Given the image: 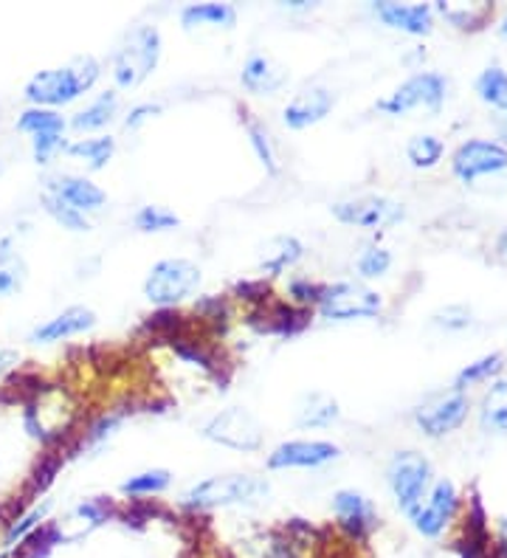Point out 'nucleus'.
Returning a JSON list of instances; mask_svg holds the SVG:
<instances>
[{
  "label": "nucleus",
  "mask_w": 507,
  "mask_h": 558,
  "mask_svg": "<svg viewBox=\"0 0 507 558\" xmlns=\"http://www.w3.org/2000/svg\"><path fill=\"white\" fill-rule=\"evenodd\" d=\"M17 361H21V355L14 353V350H0V378H3Z\"/></svg>",
  "instance_id": "obj_47"
},
{
  "label": "nucleus",
  "mask_w": 507,
  "mask_h": 558,
  "mask_svg": "<svg viewBox=\"0 0 507 558\" xmlns=\"http://www.w3.org/2000/svg\"><path fill=\"white\" fill-rule=\"evenodd\" d=\"M494 122H496V133H499V138H502L499 144H505V147H507V108L496 110Z\"/></svg>",
  "instance_id": "obj_48"
},
{
  "label": "nucleus",
  "mask_w": 507,
  "mask_h": 558,
  "mask_svg": "<svg viewBox=\"0 0 507 558\" xmlns=\"http://www.w3.org/2000/svg\"><path fill=\"white\" fill-rule=\"evenodd\" d=\"M393 268V252L384 245H370L355 259V271L361 279H378Z\"/></svg>",
  "instance_id": "obj_38"
},
{
  "label": "nucleus",
  "mask_w": 507,
  "mask_h": 558,
  "mask_svg": "<svg viewBox=\"0 0 507 558\" xmlns=\"http://www.w3.org/2000/svg\"><path fill=\"white\" fill-rule=\"evenodd\" d=\"M201 435L215 446H224L231 451H243V454H254L263 449L265 429L257 415H251L243 407H229L224 412L212 415L209 421L201 426Z\"/></svg>",
  "instance_id": "obj_7"
},
{
  "label": "nucleus",
  "mask_w": 507,
  "mask_h": 558,
  "mask_svg": "<svg viewBox=\"0 0 507 558\" xmlns=\"http://www.w3.org/2000/svg\"><path fill=\"white\" fill-rule=\"evenodd\" d=\"M268 480L254 474H217V477L201 480L183 494V505L190 511H215V508H231V505H254L268 497Z\"/></svg>",
  "instance_id": "obj_2"
},
{
  "label": "nucleus",
  "mask_w": 507,
  "mask_h": 558,
  "mask_svg": "<svg viewBox=\"0 0 507 558\" xmlns=\"http://www.w3.org/2000/svg\"><path fill=\"white\" fill-rule=\"evenodd\" d=\"M499 35L507 37V14H505V17H502V23H499Z\"/></svg>",
  "instance_id": "obj_50"
},
{
  "label": "nucleus",
  "mask_w": 507,
  "mask_h": 558,
  "mask_svg": "<svg viewBox=\"0 0 507 558\" xmlns=\"http://www.w3.org/2000/svg\"><path fill=\"white\" fill-rule=\"evenodd\" d=\"M451 170L466 184H473L485 175H499L507 170V147L487 138H468L454 150Z\"/></svg>",
  "instance_id": "obj_11"
},
{
  "label": "nucleus",
  "mask_w": 507,
  "mask_h": 558,
  "mask_svg": "<svg viewBox=\"0 0 507 558\" xmlns=\"http://www.w3.org/2000/svg\"><path fill=\"white\" fill-rule=\"evenodd\" d=\"M460 511V490L451 480H437L428 490V502L420 505L412 517L414 531L426 538H439Z\"/></svg>",
  "instance_id": "obj_12"
},
{
  "label": "nucleus",
  "mask_w": 507,
  "mask_h": 558,
  "mask_svg": "<svg viewBox=\"0 0 507 558\" xmlns=\"http://www.w3.org/2000/svg\"><path fill=\"white\" fill-rule=\"evenodd\" d=\"M135 229L144 234H158V232H172L181 226V218L176 211L164 209V206H142L135 211Z\"/></svg>",
  "instance_id": "obj_35"
},
{
  "label": "nucleus",
  "mask_w": 507,
  "mask_h": 558,
  "mask_svg": "<svg viewBox=\"0 0 507 558\" xmlns=\"http://www.w3.org/2000/svg\"><path fill=\"white\" fill-rule=\"evenodd\" d=\"M491 558H507V519H499L496 527V545L491 550Z\"/></svg>",
  "instance_id": "obj_46"
},
{
  "label": "nucleus",
  "mask_w": 507,
  "mask_h": 558,
  "mask_svg": "<svg viewBox=\"0 0 507 558\" xmlns=\"http://www.w3.org/2000/svg\"><path fill=\"white\" fill-rule=\"evenodd\" d=\"M172 483V474L167 469H153V471H142V474H133V477L124 480L119 485L124 497H158L164 490L169 488Z\"/></svg>",
  "instance_id": "obj_31"
},
{
  "label": "nucleus",
  "mask_w": 507,
  "mask_h": 558,
  "mask_svg": "<svg viewBox=\"0 0 507 558\" xmlns=\"http://www.w3.org/2000/svg\"><path fill=\"white\" fill-rule=\"evenodd\" d=\"M333 513H336L338 527L352 538V542H366L378 527V511L370 497L359 490H338L333 497Z\"/></svg>",
  "instance_id": "obj_14"
},
{
  "label": "nucleus",
  "mask_w": 507,
  "mask_h": 558,
  "mask_svg": "<svg viewBox=\"0 0 507 558\" xmlns=\"http://www.w3.org/2000/svg\"><path fill=\"white\" fill-rule=\"evenodd\" d=\"M46 513H48V505H43V508H34V511H28L26 517L9 522V531H7V536H3V547H7V550H12V547H17L21 542H26V538L32 536L37 527H43V519H46Z\"/></svg>",
  "instance_id": "obj_40"
},
{
  "label": "nucleus",
  "mask_w": 507,
  "mask_h": 558,
  "mask_svg": "<svg viewBox=\"0 0 507 558\" xmlns=\"http://www.w3.org/2000/svg\"><path fill=\"white\" fill-rule=\"evenodd\" d=\"M437 12L460 32H480L487 26L491 14H494V3H473V7H451L446 0H439Z\"/></svg>",
  "instance_id": "obj_27"
},
{
  "label": "nucleus",
  "mask_w": 507,
  "mask_h": 558,
  "mask_svg": "<svg viewBox=\"0 0 507 558\" xmlns=\"http://www.w3.org/2000/svg\"><path fill=\"white\" fill-rule=\"evenodd\" d=\"M240 82H243V88L251 90V94L270 96L288 85V71H285L274 57L251 54L249 60L243 62Z\"/></svg>",
  "instance_id": "obj_21"
},
{
  "label": "nucleus",
  "mask_w": 507,
  "mask_h": 558,
  "mask_svg": "<svg viewBox=\"0 0 507 558\" xmlns=\"http://www.w3.org/2000/svg\"><path fill=\"white\" fill-rule=\"evenodd\" d=\"M65 153L74 158H82V161L88 163L90 170H101L105 163L113 158L116 153V142L110 136H99V138H80L74 144H65Z\"/></svg>",
  "instance_id": "obj_30"
},
{
  "label": "nucleus",
  "mask_w": 507,
  "mask_h": 558,
  "mask_svg": "<svg viewBox=\"0 0 507 558\" xmlns=\"http://www.w3.org/2000/svg\"><path fill=\"white\" fill-rule=\"evenodd\" d=\"M119 113V94L116 90H105L88 105L85 110H80L74 119H71V128L80 130V133H90V130L108 128L113 122V117Z\"/></svg>",
  "instance_id": "obj_26"
},
{
  "label": "nucleus",
  "mask_w": 507,
  "mask_h": 558,
  "mask_svg": "<svg viewBox=\"0 0 507 558\" xmlns=\"http://www.w3.org/2000/svg\"><path fill=\"white\" fill-rule=\"evenodd\" d=\"M338 417H341L338 401L327 392H304L297 403V412H293L299 429H327Z\"/></svg>",
  "instance_id": "obj_22"
},
{
  "label": "nucleus",
  "mask_w": 507,
  "mask_h": 558,
  "mask_svg": "<svg viewBox=\"0 0 507 558\" xmlns=\"http://www.w3.org/2000/svg\"><path fill=\"white\" fill-rule=\"evenodd\" d=\"M446 76L437 74V71H423V74L409 76L403 85H398V88L386 96V99H381L375 108H378L381 113H386V117H403V113L418 108L437 113V110L443 108V102H446Z\"/></svg>",
  "instance_id": "obj_8"
},
{
  "label": "nucleus",
  "mask_w": 507,
  "mask_h": 558,
  "mask_svg": "<svg viewBox=\"0 0 507 558\" xmlns=\"http://www.w3.org/2000/svg\"><path fill=\"white\" fill-rule=\"evenodd\" d=\"M65 119L57 113V110L48 108H28L23 110L21 119H17V130L28 133V136H43V133H65Z\"/></svg>",
  "instance_id": "obj_33"
},
{
  "label": "nucleus",
  "mask_w": 507,
  "mask_h": 558,
  "mask_svg": "<svg viewBox=\"0 0 507 558\" xmlns=\"http://www.w3.org/2000/svg\"><path fill=\"white\" fill-rule=\"evenodd\" d=\"M432 322L437 327H443V330H468L473 325V314L471 307L466 305H448L443 311H437L432 316Z\"/></svg>",
  "instance_id": "obj_41"
},
{
  "label": "nucleus",
  "mask_w": 507,
  "mask_h": 558,
  "mask_svg": "<svg viewBox=\"0 0 507 558\" xmlns=\"http://www.w3.org/2000/svg\"><path fill=\"white\" fill-rule=\"evenodd\" d=\"M496 257L507 263V232H502L499 240H496Z\"/></svg>",
  "instance_id": "obj_49"
},
{
  "label": "nucleus",
  "mask_w": 507,
  "mask_h": 558,
  "mask_svg": "<svg viewBox=\"0 0 507 558\" xmlns=\"http://www.w3.org/2000/svg\"><path fill=\"white\" fill-rule=\"evenodd\" d=\"M43 192H51L57 195L60 201H65L71 209L82 211L85 218L88 215H96L108 206V195L101 186H96L90 178H82V175H51L46 178V190Z\"/></svg>",
  "instance_id": "obj_15"
},
{
  "label": "nucleus",
  "mask_w": 507,
  "mask_h": 558,
  "mask_svg": "<svg viewBox=\"0 0 507 558\" xmlns=\"http://www.w3.org/2000/svg\"><path fill=\"white\" fill-rule=\"evenodd\" d=\"M432 477V463H428V457L420 454V451H398V454L389 460V465H386V483L393 488L398 508L409 519L418 513L423 499L428 497Z\"/></svg>",
  "instance_id": "obj_4"
},
{
  "label": "nucleus",
  "mask_w": 507,
  "mask_h": 558,
  "mask_svg": "<svg viewBox=\"0 0 507 558\" xmlns=\"http://www.w3.org/2000/svg\"><path fill=\"white\" fill-rule=\"evenodd\" d=\"M341 460V449L330 440H288L279 442L277 449L270 451L265 465L270 471H288V469H322Z\"/></svg>",
  "instance_id": "obj_13"
},
{
  "label": "nucleus",
  "mask_w": 507,
  "mask_h": 558,
  "mask_svg": "<svg viewBox=\"0 0 507 558\" xmlns=\"http://www.w3.org/2000/svg\"><path fill=\"white\" fill-rule=\"evenodd\" d=\"M330 211L338 223L370 229V232L389 229V226H398L400 220H406V206L395 198H386V195H361V198L338 201Z\"/></svg>",
  "instance_id": "obj_9"
},
{
  "label": "nucleus",
  "mask_w": 507,
  "mask_h": 558,
  "mask_svg": "<svg viewBox=\"0 0 507 558\" xmlns=\"http://www.w3.org/2000/svg\"><path fill=\"white\" fill-rule=\"evenodd\" d=\"M124 423V412H108V415H101L99 421L90 423V429L85 432V440H82V449L85 451H99L116 432L122 429Z\"/></svg>",
  "instance_id": "obj_37"
},
{
  "label": "nucleus",
  "mask_w": 507,
  "mask_h": 558,
  "mask_svg": "<svg viewBox=\"0 0 507 558\" xmlns=\"http://www.w3.org/2000/svg\"><path fill=\"white\" fill-rule=\"evenodd\" d=\"M181 26L186 32H195V28H234L237 9L231 3H190L181 12Z\"/></svg>",
  "instance_id": "obj_25"
},
{
  "label": "nucleus",
  "mask_w": 507,
  "mask_h": 558,
  "mask_svg": "<svg viewBox=\"0 0 507 558\" xmlns=\"http://www.w3.org/2000/svg\"><path fill=\"white\" fill-rule=\"evenodd\" d=\"M161 105L158 102H144V105H135V108H130L128 119H124V128L128 130H138L142 124H147L153 117H161Z\"/></svg>",
  "instance_id": "obj_44"
},
{
  "label": "nucleus",
  "mask_w": 507,
  "mask_h": 558,
  "mask_svg": "<svg viewBox=\"0 0 507 558\" xmlns=\"http://www.w3.org/2000/svg\"><path fill=\"white\" fill-rule=\"evenodd\" d=\"M237 293L243 296V300H251V302H263L268 300V286H265V279L263 282H240L237 286Z\"/></svg>",
  "instance_id": "obj_45"
},
{
  "label": "nucleus",
  "mask_w": 507,
  "mask_h": 558,
  "mask_svg": "<svg viewBox=\"0 0 507 558\" xmlns=\"http://www.w3.org/2000/svg\"><path fill=\"white\" fill-rule=\"evenodd\" d=\"M322 291H325V286H318V282H313V279L307 277H293L291 282H288V293H291V300L297 302L299 307L318 305Z\"/></svg>",
  "instance_id": "obj_42"
},
{
  "label": "nucleus",
  "mask_w": 507,
  "mask_h": 558,
  "mask_svg": "<svg viewBox=\"0 0 507 558\" xmlns=\"http://www.w3.org/2000/svg\"><path fill=\"white\" fill-rule=\"evenodd\" d=\"M245 133H249L251 147H254V153H257V158L263 161L265 170H268L270 175H277V153H274V142H270L268 130L259 122H254V119H245Z\"/></svg>",
  "instance_id": "obj_39"
},
{
  "label": "nucleus",
  "mask_w": 507,
  "mask_h": 558,
  "mask_svg": "<svg viewBox=\"0 0 507 558\" xmlns=\"http://www.w3.org/2000/svg\"><path fill=\"white\" fill-rule=\"evenodd\" d=\"M372 12L389 28H398L406 35L426 37L434 28V12L426 3H395V0H378L372 3Z\"/></svg>",
  "instance_id": "obj_17"
},
{
  "label": "nucleus",
  "mask_w": 507,
  "mask_h": 558,
  "mask_svg": "<svg viewBox=\"0 0 507 558\" xmlns=\"http://www.w3.org/2000/svg\"><path fill=\"white\" fill-rule=\"evenodd\" d=\"M201 266H195L192 259L167 257L149 268L144 279V296L158 307H176L183 300H190L201 286Z\"/></svg>",
  "instance_id": "obj_5"
},
{
  "label": "nucleus",
  "mask_w": 507,
  "mask_h": 558,
  "mask_svg": "<svg viewBox=\"0 0 507 558\" xmlns=\"http://www.w3.org/2000/svg\"><path fill=\"white\" fill-rule=\"evenodd\" d=\"M161 62V32L156 26H138L124 35L116 48L110 74L122 90L138 88Z\"/></svg>",
  "instance_id": "obj_3"
},
{
  "label": "nucleus",
  "mask_w": 507,
  "mask_h": 558,
  "mask_svg": "<svg viewBox=\"0 0 507 558\" xmlns=\"http://www.w3.org/2000/svg\"><path fill=\"white\" fill-rule=\"evenodd\" d=\"M40 201H43V209H46L48 215L62 226V229H68V232H90V220L85 218L82 211L71 209L65 201H60L57 195H51V192H43Z\"/></svg>",
  "instance_id": "obj_36"
},
{
  "label": "nucleus",
  "mask_w": 507,
  "mask_h": 558,
  "mask_svg": "<svg viewBox=\"0 0 507 558\" xmlns=\"http://www.w3.org/2000/svg\"><path fill=\"white\" fill-rule=\"evenodd\" d=\"M443 153H446V144L439 142L437 136H432V133H420V136H412L409 144H406V158L418 170H432V167H437L443 161Z\"/></svg>",
  "instance_id": "obj_32"
},
{
  "label": "nucleus",
  "mask_w": 507,
  "mask_h": 558,
  "mask_svg": "<svg viewBox=\"0 0 507 558\" xmlns=\"http://www.w3.org/2000/svg\"><path fill=\"white\" fill-rule=\"evenodd\" d=\"M473 88H476V96H480L482 102L491 105L494 110L507 108V71L502 69V65H487V69L476 76Z\"/></svg>",
  "instance_id": "obj_28"
},
{
  "label": "nucleus",
  "mask_w": 507,
  "mask_h": 558,
  "mask_svg": "<svg viewBox=\"0 0 507 558\" xmlns=\"http://www.w3.org/2000/svg\"><path fill=\"white\" fill-rule=\"evenodd\" d=\"M302 257H304L302 240L293 238V234H277V238H270L268 243L259 248L257 266L259 271H265L268 277H279L285 268L297 266Z\"/></svg>",
  "instance_id": "obj_23"
},
{
  "label": "nucleus",
  "mask_w": 507,
  "mask_h": 558,
  "mask_svg": "<svg viewBox=\"0 0 507 558\" xmlns=\"http://www.w3.org/2000/svg\"><path fill=\"white\" fill-rule=\"evenodd\" d=\"M318 314L330 322H359V319H375L384 311V300L378 291H372L364 282L355 279H341L325 286L322 300H318Z\"/></svg>",
  "instance_id": "obj_6"
},
{
  "label": "nucleus",
  "mask_w": 507,
  "mask_h": 558,
  "mask_svg": "<svg viewBox=\"0 0 507 558\" xmlns=\"http://www.w3.org/2000/svg\"><path fill=\"white\" fill-rule=\"evenodd\" d=\"M101 74V65L94 57H80L65 69H48L34 74L26 85V99L34 108H62L80 99L85 90L96 85Z\"/></svg>",
  "instance_id": "obj_1"
},
{
  "label": "nucleus",
  "mask_w": 507,
  "mask_h": 558,
  "mask_svg": "<svg viewBox=\"0 0 507 558\" xmlns=\"http://www.w3.org/2000/svg\"><path fill=\"white\" fill-rule=\"evenodd\" d=\"M26 282V266L14 252H9V240L0 243V296H12Z\"/></svg>",
  "instance_id": "obj_34"
},
{
  "label": "nucleus",
  "mask_w": 507,
  "mask_h": 558,
  "mask_svg": "<svg viewBox=\"0 0 507 558\" xmlns=\"http://www.w3.org/2000/svg\"><path fill=\"white\" fill-rule=\"evenodd\" d=\"M94 325H96L94 311H90V307L74 305V307H68V311H62L60 316H55V319H48L46 325L34 327L32 341L34 344H55V341L85 333V330H90Z\"/></svg>",
  "instance_id": "obj_20"
},
{
  "label": "nucleus",
  "mask_w": 507,
  "mask_h": 558,
  "mask_svg": "<svg viewBox=\"0 0 507 558\" xmlns=\"http://www.w3.org/2000/svg\"><path fill=\"white\" fill-rule=\"evenodd\" d=\"M34 147V161L48 163L55 158V153L65 150V138L60 133H43V136H32Z\"/></svg>",
  "instance_id": "obj_43"
},
{
  "label": "nucleus",
  "mask_w": 507,
  "mask_h": 558,
  "mask_svg": "<svg viewBox=\"0 0 507 558\" xmlns=\"http://www.w3.org/2000/svg\"><path fill=\"white\" fill-rule=\"evenodd\" d=\"M336 108V96L333 90L322 88V85H313V88H304L293 96L291 102L285 105L282 122L291 130H307L313 124L325 122L330 117V110Z\"/></svg>",
  "instance_id": "obj_16"
},
{
  "label": "nucleus",
  "mask_w": 507,
  "mask_h": 558,
  "mask_svg": "<svg viewBox=\"0 0 507 558\" xmlns=\"http://www.w3.org/2000/svg\"><path fill=\"white\" fill-rule=\"evenodd\" d=\"M468 412H471V401H468L466 392L451 389V392H443V396H434L426 403H420L414 409V423L423 435L437 440V437H446L460 429L468 421Z\"/></svg>",
  "instance_id": "obj_10"
},
{
  "label": "nucleus",
  "mask_w": 507,
  "mask_h": 558,
  "mask_svg": "<svg viewBox=\"0 0 507 558\" xmlns=\"http://www.w3.org/2000/svg\"><path fill=\"white\" fill-rule=\"evenodd\" d=\"M113 513H116V508L110 499L96 497V499H88V502L76 505L74 511L68 513L65 519H60L55 527H57V533H60L62 542H76V538L88 536V533L96 531L99 524L108 522Z\"/></svg>",
  "instance_id": "obj_18"
},
{
  "label": "nucleus",
  "mask_w": 507,
  "mask_h": 558,
  "mask_svg": "<svg viewBox=\"0 0 507 558\" xmlns=\"http://www.w3.org/2000/svg\"><path fill=\"white\" fill-rule=\"evenodd\" d=\"M480 429L491 437H507V378H496L482 398Z\"/></svg>",
  "instance_id": "obj_24"
},
{
  "label": "nucleus",
  "mask_w": 507,
  "mask_h": 558,
  "mask_svg": "<svg viewBox=\"0 0 507 558\" xmlns=\"http://www.w3.org/2000/svg\"><path fill=\"white\" fill-rule=\"evenodd\" d=\"M249 319H265L257 322L259 333H274V336H297L302 333L304 327L311 325L313 314L311 307H299V305H288V302H279V305H270V307H259Z\"/></svg>",
  "instance_id": "obj_19"
},
{
  "label": "nucleus",
  "mask_w": 507,
  "mask_h": 558,
  "mask_svg": "<svg viewBox=\"0 0 507 558\" xmlns=\"http://www.w3.org/2000/svg\"><path fill=\"white\" fill-rule=\"evenodd\" d=\"M502 369H505V355L502 353L482 355V359H476L473 364H468L466 369H460V373H457V378H454V389H457V392H466V389L473 387V384H482V381H491V378H496Z\"/></svg>",
  "instance_id": "obj_29"
}]
</instances>
